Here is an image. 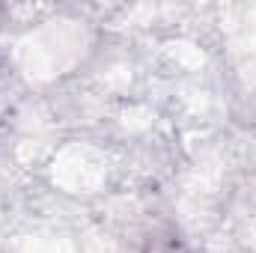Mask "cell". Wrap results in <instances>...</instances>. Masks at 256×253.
Listing matches in <instances>:
<instances>
[{"mask_svg": "<svg viewBox=\"0 0 256 253\" xmlns=\"http://www.w3.org/2000/svg\"><path fill=\"white\" fill-rule=\"evenodd\" d=\"M185 244L176 232H155V238L149 242V253H182Z\"/></svg>", "mask_w": 256, "mask_h": 253, "instance_id": "cell-1", "label": "cell"}]
</instances>
